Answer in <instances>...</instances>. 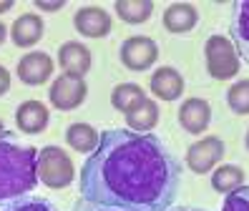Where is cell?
Returning <instances> with one entry per match:
<instances>
[{
	"label": "cell",
	"mask_w": 249,
	"mask_h": 211,
	"mask_svg": "<svg viewBox=\"0 0 249 211\" xmlns=\"http://www.w3.org/2000/svg\"><path fill=\"white\" fill-rule=\"evenodd\" d=\"M181 166L151 133L111 128L86 158L81 196L121 211H169L179 193Z\"/></svg>",
	"instance_id": "1"
},
{
	"label": "cell",
	"mask_w": 249,
	"mask_h": 211,
	"mask_svg": "<svg viewBox=\"0 0 249 211\" xmlns=\"http://www.w3.org/2000/svg\"><path fill=\"white\" fill-rule=\"evenodd\" d=\"M38 151L31 146L0 143V206L18 201L38 184Z\"/></svg>",
	"instance_id": "2"
},
{
	"label": "cell",
	"mask_w": 249,
	"mask_h": 211,
	"mask_svg": "<svg viewBox=\"0 0 249 211\" xmlns=\"http://www.w3.org/2000/svg\"><path fill=\"white\" fill-rule=\"evenodd\" d=\"M38 181H43L48 189H66L71 186L76 169H73V161L63 148L58 146H46L38 151Z\"/></svg>",
	"instance_id": "3"
},
{
	"label": "cell",
	"mask_w": 249,
	"mask_h": 211,
	"mask_svg": "<svg viewBox=\"0 0 249 211\" xmlns=\"http://www.w3.org/2000/svg\"><path fill=\"white\" fill-rule=\"evenodd\" d=\"M204 58H207V73L214 81H227L239 73V53L234 43L224 35H212L207 40Z\"/></svg>",
	"instance_id": "4"
},
{
	"label": "cell",
	"mask_w": 249,
	"mask_h": 211,
	"mask_svg": "<svg viewBox=\"0 0 249 211\" xmlns=\"http://www.w3.org/2000/svg\"><path fill=\"white\" fill-rule=\"evenodd\" d=\"M89 96V86L81 75H71V73H63L53 81L51 90H48V98H51V106L58 111H76L78 106L86 101Z\"/></svg>",
	"instance_id": "5"
},
{
	"label": "cell",
	"mask_w": 249,
	"mask_h": 211,
	"mask_svg": "<svg viewBox=\"0 0 249 211\" xmlns=\"http://www.w3.org/2000/svg\"><path fill=\"white\" fill-rule=\"evenodd\" d=\"M119 58H121V63L134 73L149 70L159 58V45H156V40L146 38V35H131L121 43Z\"/></svg>",
	"instance_id": "6"
},
{
	"label": "cell",
	"mask_w": 249,
	"mask_h": 211,
	"mask_svg": "<svg viewBox=\"0 0 249 211\" xmlns=\"http://www.w3.org/2000/svg\"><path fill=\"white\" fill-rule=\"evenodd\" d=\"M222 156H224V141L219 139V136H207V139H201V141L189 146L186 166H189V171H194V174H207L222 161Z\"/></svg>",
	"instance_id": "7"
},
{
	"label": "cell",
	"mask_w": 249,
	"mask_h": 211,
	"mask_svg": "<svg viewBox=\"0 0 249 211\" xmlns=\"http://www.w3.org/2000/svg\"><path fill=\"white\" fill-rule=\"evenodd\" d=\"M16 73L25 86H43L53 75V58L43 51H31L18 60Z\"/></svg>",
	"instance_id": "8"
},
{
	"label": "cell",
	"mask_w": 249,
	"mask_h": 211,
	"mask_svg": "<svg viewBox=\"0 0 249 211\" xmlns=\"http://www.w3.org/2000/svg\"><path fill=\"white\" fill-rule=\"evenodd\" d=\"M73 28L86 38H106L111 33V15L98 5H83L73 15Z\"/></svg>",
	"instance_id": "9"
},
{
	"label": "cell",
	"mask_w": 249,
	"mask_h": 211,
	"mask_svg": "<svg viewBox=\"0 0 249 211\" xmlns=\"http://www.w3.org/2000/svg\"><path fill=\"white\" fill-rule=\"evenodd\" d=\"M179 126L186 133H204L212 123V106L204 98H186L179 106Z\"/></svg>",
	"instance_id": "10"
},
{
	"label": "cell",
	"mask_w": 249,
	"mask_h": 211,
	"mask_svg": "<svg viewBox=\"0 0 249 211\" xmlns=\"http://www.w3.org/2000/svg\"><path fill=\"white\" fill-rule=\"evenodd\" d=\"M151 93L159 101H177L184 93V78L177 68L164 66V68H156L151 73Z\"/></svg>",
	"instance_id": "11"
},
{
	"label": "cell",
	"mask_w": 249,
	"mask_h": 211,
	"mask_svg": "<svg viewBox=\"0 0 249 211\" xmlns=\"http://www.w3.org/2000/svg\"><path fill=\"white\" fill-rule=\"evenodd\" d=\"M43 18L38 13H25V15H18L16 23L10 25V40L18 45V48H33V45L43 38Z\"/></svg>",
	"instance_id": "12"
},
{
	"label": "cell",
	"mask_w": 249,
	"mask_h": 211,
	"mask_svg": "<svg viewBox=\"0 0 249 211\" xmlns=\"http://www.w3.org/2000/svg\"><path fill=\"white\" fill-rule=\"evenodd\" d=\"M58 63H61V68L71 75H83L89 73L91 68V51L86 48L83 43L78 40H68L63 43L61 48H58Z\"/></svg>",
	"instance_id": "13"
},
{
	"label": "cell",
	"mask_w": 249,
	"mask_h": 211,
	"mask_svg": "<svg viewBox=\"0 0 249 211\" xmlns=\"http://www.w3.org/2000/svg\"><path fill=\"white\" fill-rule=\"evenodd\" d=\"M48 121H51V111L40 101H25V103L18 106V111H16V126L23 133H40V131H46Z\"/></svg>",
	"instance_id": "14"
},
{
	"label": "cell",
	"mask_w": 249,
	"mask_h": 211,
	"mask_svg": "<svg viewBox=\"0 0 249 211\" xmlns=\"http://www.w3.org/2000/svg\"><path fill=\"white\" fill-rule=\"evenodd\" d=\"M196 23H199V13L192 3H171L164 10V28L174 35H181V33L194 30Z\"/></svg>",
	"instance_id": "15"
},
{
	"label": "cell",
	"mask_w": 249,
	"mask_h": 211,
	"mask_svg": "<svg viewBox=\"0 0 249 211\" xmlns=\"http://www.w3.org/2000/svg\"><path fill=\"white\" fill-rule=\"evenodd\" d=\"M124 116H126L128 131H134V133H149L159 123V106H156V101L146 98V101H141L136 106V108H131Z\"/></svg>",
	"instance_id": "16"
},
{
	"label": "cell",
	"mask_w": 249,
	"mask_h": 211,
	"mask_svg": "<svg viewBox=\"0 0 249 211\" xmlns=\"http://www.w3.org/2000/svg\"><path fill=\"white\" fill-rule=\"evenodd\" d=\"M66 143L78 154H93L101 143V133L89 123H71L66 128Z\"/></svg>",
	"instance_id": "17"
},
{
	"label": "cell",
	"mask_w": 249,
	"mask_h": 211,
	"mask_svg": "<svg viewBox=\"0 0 249 211\" xmlns=\"http://www.w3.org/2000/svg\"><path fill=\"white\" fill-rule=\"evenodd\" d=\"M231 40L237 53L249 63V0L237 3L234 20H231Z\"/></svg>",
	"instance_id": "18"
},
{
	"label": "cell",
	"mask_w": 249,
	"mask_h": 211,
	"mask_svg": "<svg viewBox=\"0 0 249 211\" xmlns=\"http://www.w3.org/2000/svg\"><path fill=\"white\" fill-rule=\"evenodd\" d=\"M116 15L128 23V25H141L154 15V3L151 0H116L113 3Z\"/></svg>",
	"instance_id": "19"
},
{
	"label": "cell",
	"mask_w": 249,
	"mask_h": 211,
	"mask_svg": "<svg viewBox=\"0 0 249 211\" xmlns=\"http://www.w3.org/2000/svg\"><path fill=\"white\" fill-rule=\"evenodd\" d=\"M146 101V93L139 83H119L113 90H111V106L121 113H128L131 108Z\"/></svg>",
	"instance_id": "20"
},
{
	"label": "cell",
	"mask_w": 249,
	"mask_h": 211,
	"mask_svg": "<svg viewBox=\"0 0 249 211\" xmlns=\"http://www.w3.org/2000/svg\"><path fill=\"white\" fill-rule=\"evenodd\" d=\"M239 186H244V171L239 169V166L234 163H224L219 166V169L212 174V189L219 191V193H231L237 191Z\"/></svg>",
	"instance_id": "21"
},
{
	"label": "cell",
	"mask_w": 249,
	"mask_h": 211,
	"mask_svg": "<svg viewBox=\"0 0 249 211\" xmlns=\"http://www.w3.org/2000/svg\"><path fill=\"white\" fill-rule=\"evenodd\" d=\"M227 106L237 116H249V78L237 81L227 90Z\"/></svg>",
	"instance_id": "22"
},
{
	"label": "cell",
	"mask_w": 249,
	"mask_h": 211,
	"mask_svg": "<svg viewBox=\"0 0 249 211\" xmlns=\"http://www.w3.org/2000/svg\"><path fill=\"white\" fill-rule=\"evenodd\" d=\"M222 211H249V186H239L237 191L227 193Z\"/></svg>",
	"instance_id": "23"
},
{
	"label": "cell",
	"mask_w": 249,
	"mask_h": 211,
	"mask_svg": "<svg viewBox=\"0 0 249 211\" xmlns=\"http://www.w3.org/2000/svg\"><path fill=\"white\" fill-rule=\"evenodd\" d=\"M5 211H53V206L46 204L43 199H23V201L18 199V201L8 204Z\"/></svg>",
	"instance_id": "24"
},
{
	"label": "cell",
	"mask_w": 249,
	"mask_h": 211,
	"mask_svg": "<svg viewBox=\"0 0 249 211\" xmlns=\"http://www.w3.org/2000/svg\"><path fill=\"white\" fill-rule=\"evenodd\" d=\"M73 211H121V209H111V206H98V204H91V201H86L81 199L76 206H73Z\"/></svg>",
	"instance_id": "25"
},
{
	"label": "cell",
	"mask_w": 249,
	"mask_h": 211,
	"mask_svg": "<svg viewBox=\"0 0 249 211\" xmlns=\"http://www.w3.org/2000/svg\"><path fill=\"white\" fill-rule=\"evenodd\" d=\"M63 5H66V0H55V3H51V0H36V8L46 10V13H55V10H61Z\"/></svg>",
	"instance_id": "26"
},
{
	"label": "cell",
	"mask_w": 249,
	"mask_h": 211,
	"mask_svg": "<svg viewBox=\"0 0 249 211\" xmlns=\"http://www.w3.org/2000/svg\"><path fill=\"white\" fill-rule=\"evenodd\" d=\"M10 90V70H5V66H0V96H5Z\"/></svg>",
	"instance_id": "27"
},
{
	"label": "cell",
	"mask_w": 249,
	"mask_h": 211,
	"mask_svg": "<svg viewBox=\"0 0 249 211\" xmlns=\"http://www.w3.org/2000/svg\"><path fill=\"white\" fill-rule=\"evenodd\" d=\"M10 139V131L5 128V123H3V121H0V143H3V141H8Z\"/></svg>",
	"instance_id": "28"
},
{
	"label": "cell",
	"mask_w": 249,
	"mask_h": 211,
	"mask_svg": "<svg viewBox=\"0 0 249 211\" xmlns=\"http://www.w3.org/2000/svg\"><path fill=\"white\" fill-rule=\"evenodd\" d=\"M5 35H10V28H5V23H0V45L5 43Z\"/></svg>",
	"instance_id": "29"
},
{
	"label": "cell",
	"mask_w": 249,
	"mask_h": 211,
	"mask_svg": "<svg viewBox=\"0 0 249 211\" xmlns=\"http://www.w3.org/2000/svg\"><path fill=\"white\" fill-rule=\"evenodd\" d=\"M13 8V0H0V13H8Z\"/></svg>",
	"instance_id": "30"
},
{
	"label": "cell",
	"mask_w": 249,
	"mask_h": 211,
	"mask_svg": "<svg viewBox=\"0 0 249 211\" xmlns=\"http://www.w3.org/2000/svg\"><path fill=\"white\" fill-rule=\"evenodd\" d=\"M169 211H201V209H186V206H181V209H169Z\"/></svg>",
	"instance_id": "31"
},
{
	"label": "cell",
	"mask_w": 249,
	"mask_h": 211,
	"mask_svg": "<svg viewBox=\"0 0 249 211\" xmlns=\"http://www.w3.org/2000/svg\"><path fill=\"white\" fill-rule=\"evenodd\" d=\"M244 143H247V151H249V131H247V139H244Z\"/></svg>",
	"instance_id": "32"
}]
</instances>
